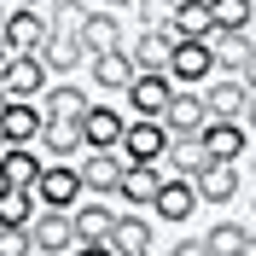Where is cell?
I'll list each match as a JSON object with an SVG mask.
<instances>
[{"mask_svg": "<svg viewBox=\"0 0 256 256\" xmlns=\"http://www.w3.org/2000/svg\"><path fill=\"white\" fill-rule=\"evenodd\" d=\"M35 140H41V152H52V158H70V152H88V146H82V122H58V116H47Z\"/></svg>", "mask_w": 256, "mask_h": 256, "instance_id": "4316f807", "label": "cell"}, {"mask_svg": "<svg viewBox=\"0 0 256 256\" xmlns=\"http://www.w3.org/2000/svg\"><path fill=\"white\" fill-rule=\"evenodd\" d=\"M0 111H6V88H0Z\"/></svg>", "mask_w": 256, "mask_h": 256, "instance_id": "ee69618b", "label": "cell"}, {"mask_svg": "<svg viewBox=\"0 0 256 256\" xmlns=\"http://www.w3.org/2000/svg\"><path fill=\"white\" fill-rule=\"evenodd\" d=\"M82 47H88V58H94V52H122V24H116L111 6H105V12H88V24H82Z\"/></svg>", "mask_w": 256, "mask_h": 256, "instance_id": "cb8c5ba5", "label": "cell"}, {"mask_svg": "<svg viewBox=\"0 0 256 256\" xmlns=\"http://www.w3.org/2000/svg\"><path fill=\"white\" fill-rule=\"evenodd\" d=\"M169 256H210V250H204V239H180Z\"/></svg>", "mask_w": 256, "mask_h": 256, "instance_id": "e575fe53", "label": "cell"}, {"mask_svg": "<svg viewBox=\"0 0 256 256\" xmlns=\"http://www.w3.org/2000/svg\"><path fill=\"white\" fill-rule=\"evenodd\" d=\"M163 152H169V128H163V122L134 116V122L122 128V158L128 163H163Z\"/></svg>", "mask_w": 256, "mask_h": 256, "instance_id": "30bf717a", "label": "cell"}, {"mask_svg": "<svg viewBox=\"0 0 256 256\" xmlns=\"http://www.w3.org/2000/svg\"><path fill=\"white\" fill-rule=\"evenodd\" d=\"M35 204L41 210H76L82 204V175L70 169V163H47L41 175H35Z\"/></svg>", "mask_w": 256, "mask_h": 256, "instance_id": "3957f363", "label": "cell"}, {"mask_svg": "<svg viewBox=\"0 0 256 256\" xmlns=\"http://www.w3.org/2000/svg\"><path fill=\"white\" fill-rule=\"evenodd\" d=\"M239 256H256V233H244V250Z\"/></svg>", "mask_w": 256, "mask_h": 256, "instance_id": "74e56055", "label": "cell"}, {"mask_svg": "<svg viewBox=\"0 0 256 256\" xmlns=\"http://www.w3.org/2000/svg\"><path fill=\"white\" fill-rule=\"evenodd\" d=\"M204 105H210V122H244V111H250V88H244L239 76H222L204 88Z\"/></svg>", "mask_w": 256, "mask_h": 256, "instance_id": "8fae6325", "label": "cell"}, {"mask_svg": "<svg viewBox=\"0 0 256 256\" xmlns=\"http://www.w3.org/2000/svg\"><path fill=\"white\" fill-rule=\"evenodd\" d=\"M35 58L47 64V76H70V70L88 64V47H82V35H52V30H47V41H41Z\"/></svg>", "mask_w": 256, "mask_h": 256, "instance_id": "e0dca14e", "label": "cell"}, {"mask_svg": "<svg viewBox=\"0 0 256 256\" xmlns=\"http://www.w3.org/2000/svg\"><path fill=\"white\" fill-rule=\"evenodd\" d=\"M122 256H152V250H122Z\"/></svg>", "mask_w": 256, "mask_h": 256, "instance_id": "7bdbcfd3", "label": "cell"}, {"mask_svg": "<svg viewBox=\"0 0 256 256\" xmlns=\"http://www.w3.org/2000/svg\"><path fill=\"white\" fill-rule=\"evenodd\" d=\"M41 105L35 99H6V111H0V134H6V146H35V134H41Z\"/></svg>", "mask_w": 256, "mask_h": 256, "instance_id": "9a60e30c", "label": "cell"}, {"mask_svg": "<svg viewBox=\"0 0 256 256\" xmlns=\"http://www.w3.org/2000/svg\"><path fill=\"white\" fill-rule=\"evenodd\" d=\"M210 76H216L210 41H175V52H169V82H175V88H204Z\"/></svg>", "mask_w": 256, "mask_h": 256, "instance_id": "5b68a950", "label": "cell"}, {"mask_svg": "<svg viewBox=\"0 0 256 256\" xmlns=\"http://www.w3.org/2000/svg\"><path fill=\"white\" fill-rule=\"evenodd\" d=\"M239 82H244V88H250V94H256V52H250V58H244V70H239Z\"/></svg>", "mask_w": 256, "mask_h": 256, "instance_id": "8d00e7d4", "label": "cell"}, {"mask_svg": "<svg viewBox=\"0 0 256 256\" xmlns=\"http://www.w3.org/2000/svg\"><path fill=\"white\" fill-rule=\"evenodd\" d=\"M122 128H128V116L116 111V105H88V116H82V146H88V152H116V146H122Z\"/></svg>", "mask_w": 256, "mask_h": 256, "instance_id": "ba28073f", "label": "cell"}, {"mask_svg": "<svg viewBox=\"0 0 256 256\" xmlns=\"http://www.w3.org/2000/svg\"><path fill=\"white\" fill-rule=\"evenodd\" d=\"M163 30L175 35V41H210L216 18H210L204 0H175V12H169V24H163Z\"/></svg>", "mask_w": 256, "mask_h": 256, "instance_id": "d6986e66", "label": "cell"}, {"mask_svg": "<svg viewBox=\"0 0 256 256\" xmlns=\"http://www.w3.org/2000/svg\"><path fill=\"white\" fill-rule=\"evenodd\" d=\"M250 210H256V198H250Z\"/></svg>", "mask_w": 256, "mask_h": 256, "instance_id": "681fc988", "label": "cell"}, {"mask_svg": "<svg viewBox=\"0 0 256 256\" xmlns=\"http://www.w3.org/2000/svg\"><path fill=\"white\" fill-rule=\"evenodd\" d=\"M158 186H163V163H128L111 198H122L128 210H152V198H158Z\"/></svg>", "mask_w": 256, "mask_h": 256, "instance_id": "7c38bea8", "label": "cell"}, {"mask_svg": "<svg viewBox=\"0 0 256 256\" xmlns=\"http://www.w3.org/2000/svg\"><path fill=\"white\" fill-rule=\"evenodd\" d=\"M250 175H256V152H250Z\"/></svg>", "mask_w": 256, "mask_h": 256, "instance_id": "f6af8a7d", "label": "cell"}, {"mask_svg": "<svg viewBox=\"0 0 256 256\" xmlns=\"http://www.w3.org/2000/svg\"><path fill=\"white\" fill-rule=\"evenodd\" d=\"M0 18H6V0H0Z\"/></svg>", "mask_w": 256, "mask_h": 256, "instance_id": "bcb514c9", "label": "cell"}, {"mask_svg": "<svg viewBox=\"0 0 256 256\" xmlns=\"http://www.w3.org/2000/svg\"><path fill=\"white\" fill-rule=\"evenodd\" d=\"M88 76H94L99 94H122V88L140 76V70L128 64V52H94V58H88Z\"/></svg>", "mask_w": 256, "mask_h": 256, "instance_id": "ffe728a7", "label": "cell"}, {"mask_svg": "<svg viewBox=\"0 0 256 256\" xmlns=\"http://www.w3.org/2000/svg\"><path fill=\"white\" fill-rule=\"evenodd\" d=\"M0 146H6V134H0Z\"/></svg>", "mask_w": 256, "mask_h": 256, "instance_id": "7dc6e473", "label": "cell"}, {"mask_svg": "<svg viewBox=\"0 0 256 256\" xmlns=\"http://www.w3.org/2000/svg\"><path fill=\"white\" fill-rule=\"evenodd\" d=\"M35 222V192L30 186H0V227H30Z\"/></svg>", "mask_w": 256, "mask_h": 256, "instance_id": "83f0119b", "label": "cell"}, {"mask_svg": "<svg viewBox=\"0 0 256 256\" xmlns=\"http://www.w3.org/2000/svg\"><path fill=\"white\" fill-rule=\"evenodd\" d=\"M111 244H116V256L122 250H152V222H146V216H116Z\"/></svg>", "mask_w": 256, "mask_h": 256, "instance_id": "f1b7e54d", "label": "cell"}, {"mask_svg": "<svg viewBox=\"0 0 256 256\" xmlns=\"http://www.w3.org/2000/svg\"><path fill=\"white\" fill-rule=\"evenodd\" d=\"M210 52H216V70H222V76H239L256 47H250L244 30H210Z\"/></svg>", "mask_w": 256, "mask_h": 256, "instance_id": "44dd1931", "label": "cell"}, {"mask_svg": "<svg viewBox=\"0 0 256 256\" xmlns=\"http://www.w3.org/2000/svg\"><path fill=\"white\" fill-rule=\"evenodd\" d=\"M128 158H122V146L116 152H88V158L76 163V175H82V192H99V198H111L116 180H122Z\"/></svg>", "mask_w": 256, "mask_h": 256, "instance_id": "9c48e42d", "label": "cell"}, {"mask_svg": "<svg viewBox=\"0 0 256 256\" xmlns=\"http://www.w3.org/2000/svg\"><path fill=\"white\" fill-rule=\"evenodd\" d=\"M30 244L35 256H70L76 250V222H70V210H35V222H30Z\"/></svg>", "mask_w": 256, "mask_h": 256, "instance_id": "6da1fadb", "label": "cell"}, {"mask_svg": "<svg viewBox=\"0 0 256 256\" xmlns=\"http://www.w3.org/2000/svg\"><path fill=\"white\" fill-rule=\"evenodd\" d=\"M244 128H256V94H250V111H244Z\"/></svg>", "mask_w": 256, "mask_h": 256, "instance_id": "f35d334b", "label": "cell"}, {"mask_svg": "<svg viewBox=\"0 0 256 256\" xmlns=\"http://www.w3.org/2000/svg\"><path fill=\"white\" fill-rule=\"evenodd\" d=\"M204 152H210V163H239L244 158V122H204Z\"/></svg>", "mask_w": 256, "mask_h": 256, "instance_id": "603a6c76", "label": "cell"}, {"mask_svg": "<svg viewBox=\"0 0 256 256\" xmlns=\"http://www.w3.org/2000/svg\"><path fill=\"white\" fill-rule=\"evenodd\" d=\"M82 24H88V6H82V0H58V12H52L47 30L52 35H82Z\"/></svg>", "mask_w": 256, "mask_h": 256, "instance_id": "1f68e13d", "label": "cell"}, {"mask_svg": "<svg viewBox=\"0 0 256 256\" xmlns=\"http://www.w3.org/2000/svg\"><path fill=\"white\" fill-rule=\"evenodd\" d=\"M128 52V64H134V70H169V52H175V35L169 30H146L140 41H134V47H122Z\"/></svg>", "mask_w": 256, "mask_h": 256, "instance_id": "7402d4cb", "label": "cell"}, {"mask_svg": "<svg viewBox=\"0 0 256 256\" xmlns=\"http://www.w3.org/2000/svg\"><path fill=\"white\" fill-rule=\"evenodd\" d=\"M244 35H250V47H256V12H250V30H244Z\"/></svg>", "mask_w": 256, "mask_h": 256, "instance_id": "60d3db41", "label": "cell"}, {"mask_svg": "<svg viewBox=\"0 0 256 256\" xmlns=\"http://www.w3.org/2000/svg\"><path fill=\"white\" fill-rule=\"evenodd\" d=\"M70 222H76V239L82 244H111V227H116V210L105 198H82L70 210Z\"/></svg>", "mask_w": 256, "mask_h": 256, "instance_id": "2e32d148", "label": "cell"}, {"mask_svg": "<svg viewBox=\"0 0 256 256\" xmlns=\"http://www.w3.org/2000/svg\"><path fill=\"white\" fill-rule=\"evenodd\" d=\"M163 163H169L175 175H186V180H192V175L210 163V152H204V140H198V134H169V152H163Z\"/></svg>", "mask_w": 256, "mask_h": 256, "instance_id": "484cf974", "label": "cell"}, {"mask_svg": "<svg viewBox=\"0 0 256 256\" xmlns=\"http://www.w3.org/2000/svg\"><path fill=\"white\" fill-rule=\"evenodd\" d=\"M0 88H6V99H41L47 64L35 58V52H6L0 58Z\"/></svg>", "mask_w": 256, "mask_h": 256, "instance_id": "277c9868", "label": "cell"}, {"mask_svg": "<svg viewBox=\"0 0 256 256\" xmlns=\"http://www.w3.org/2000/svg\"><path fill=\"white\" fill-rule=\"evenodd\" d=\"M204 250H210V256H239V250H244V227H239V222H216V227L204 233Z\"/></svg>", "mask_w": 256, "mask_h": 256, "instance_id": "f546056e", "label": "cell"}, {"mask_svg": "<svg viewBox=\"0 0 256 256\" xmlns=\"http://www.w3.org/2000/svg\"><path fill=\"white\" fill-rule=\"evenodd\" d=\"M70 256H116V244H76Z\"/></svg>", "mask_w": 256, "mask_h": 256, "instance_id": "d590c367", "label": "cell"}, {"mask_svg": "<svg viewBox=\"0 0 256 256\" xmlns=\"http://www.w3.org/2000/svg\"><path fill=\"white\" fill-rule=\"evenodd\" d=\"M41 169H47V163L35 158L30 146H0V186H35Z\"/></svg>", "mask_w": 256, "mask_h": 256, "instance_id": "d4e9b609", "label": "cell"}, {"mask_svg": "<svg viewBox=\"0 0 256 256\" xmlns=\"http://www.w3.org/2000/svg\"><path fill=\"white\" fill-rule=\"evenodd\" d=\"M99 6H111V12H122V6H134V0H99Z\"/></svg>", "mask_w": 256, "mask_h": 256, "instance_id": "ab89813d", "label": "cell"}, {"mask_svg": "<svg viewBox=\"0 0 256 256\" xmlns=\"http://www.w3.org/2000/svg\"><path fill=\"white\" fill-rule=\"evenodd\" d=\"M192 186H198V204H233L239 198V169L233 163H204L192 175Z\"/></svg>", "mask_w": 256, "mask_h": 256, "instance_id": "ac0fdd59", "label": "cell"}, {"mask_svg": "<svg viewBox=\"0 0 256 256\" xmlns=\"http://www.w3.org/2000/svg\"><path fill=\"white\" fill-rule=\"evenodd\" d=\"M192 210H198V186H192L186 175H163L158 198H152V216L169 222V227H180V222H192Z\"/></svg>", "mask_w": 256, "mask_h": 256, "instance_id": "52a82bcc", "label": "cell"}, {"mask_svg": "<svg viewBox=\"0 0 256 256\" xmlns=\"http://www.w3.org/2000/svg\"><path fill=\"white\" fill-rule=\"evenodd\" d=\"M122 99L134 105V116H146V122H163L169 99H175V82H169V70H146V76H134V82L122 88Z\"/></svg>", "mask_w": 256, "mask_h": 256, "instance_id": "7a4b0ae2", "label": "cell"}, {"mask_svg": "<svg viewBox=\"0 0 256 256\" xmlns=\"http://www.w3.org/2000/svg\"><path fill=\"white\" fill-rule=\"evenodd\" d=\"M35 105H41V116H58V122H82V116H88V105H94V99L82 94L76 82H47V88H41V99H35Z\"/></svg>", "mask_w": 256, "mask_h": 256, "instance_id": "5bb4252c", "label": "cell"}, {"mask_svg": "<svg viewBox=\"0 0 256 256\" xmlns=\"http://www.w3.org/2000/svg\"><path fill=\"white\" fill-rule=\"evenodd\" d=\"M41 41H47V18L30 12V6H6V18H0V47L6 52H41Z\"/></svg>", "mask_w": 256, "mask_h": 256, "instance_id": "8992f818", "label": "cell"}, {"mask_svg": "<svg viewBox=\"0 0 256 256\" xmlns=\"http://www.w3.org/2000/svg\"><path fill=\"white\" fill-rule=\"evenodd\" d=\"M210 18H216V30H250V0H204Z\"/></svg>", "mask_w": 256, "mask_h": 256, "instance_id": "4dcf8cb0", "label": "cell"}, {"mask_svg": "<svg viewBox=\"0 0 256 256\" xmlns=\"http://www.w3.org/2000/svg\"><path fill=\"white\" fill-rule=\"evenodd\" d=\"M204 122H210L204 88H175L169 111H163V128H169V134H204Z\"/></svg>", "mask_w": 256, "mask_h": 256, "instance_id": "4fadbf2b", "label": "cell"}, {"mask_svg": "<svg viewBox=\"0 0 256 256\" xmlns=\"http://www.w3.org/2000/svg\"><path fill=\"white\" fill-rule=\"evenodd\" d=\"M0 256H35L30 227H0Z\"/></svg>", "mask_w": 256, "mask_h": 256, "instance_id": "836d02e7", "label": "cell"}, {"mask_svg": "<svg viewBox=\"0 0 256 256\" xmlns=\"http://www.w3.org/2000/svg\"><path fill=\"white\" fill-rule=\"evenodd\" d=\"M134 12H140L146 30H163V24H169V12H175V0H134Z\"/></svg>", "mask_w": 256, "mask_h": 256, "instance_id": "d6a6232c", "label": "cell"}, {"mask_svg": "<svg viewBox=\"0 0 256 256\" xmlns=\"http://www.w3.org/2000/svg\"><path fill=\"white\" fill-rule=\"evenodd\" d=\"M0 58H6V47H0Z\"/></svg>", "mask_w": 256, "mask_h": 256, "instance_id": "c3c4849f", "label": "cell"}, {"mask_svg": "<svg viewBox=\"0 0 256 256\" xmlns=\"http://www.w3.org/2000/svg\"><path fill=\"white\" fill-rule=\"evenodd\" d=\"M12 6H41V0H12Z\"/></svg>", "mask_w": 256, "mask_h": 256, "instance_id": "b9f144b4", "label": "cell"}]
</instances>
